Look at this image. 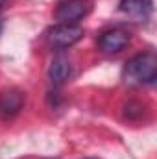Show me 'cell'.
<instances>
[{
  "instance_id": "6da1fadb",
  "label": "cell",
  "mask_w": 157,
  "mask_h": 159,
  "mask_svg": "<svg viewBox=\"0 0 157 159\" xmlns=\"http://www.w3.org/2000/svg\"><path fill=\"white\" fill-rule=\"evenodd\" d=\"M157 78V57L154 52H142L131 57L124 67V81L128 85H150Z\"/></svg>"
},
{
  "instance_id": "7a4b0ae2",
  "label": "cell",
  "mask_w": 157,
  "mask_h": 159,
  "mask_svg": "<svg viewBox=\"0 0 157 159\" xmlns=\"http://www.w3.org/2000/svg\"><path fill=\"white\" fill-rule=\"evenodd\" d=\"M81 37H83V28L78 24H57L46 32V43L54 50L70 48Z\"/></svg>"
},
{
  "instance_id": "3957f363",
  "label": "cell",
  "mask_w": 157,
  "mask_h": 159,
  "mask_svg": "<svg viewBox=\"0 0 157 159\" xmlns=\"http://www.w3.org/2000/svg\"><path fill=\"white\" fill-rule=\"evenodd\" d=\"M91 7V0H65L57 6L56 19L59 24H78V20L89 15Z\"/></svg>"
},
{
  "instance_id": "277c9868",
  "label": "cell",
  "mask_w": 157,
  "mask_h": 159,
  "mask_svg": "<svg viewBox=\"0 0 157 159\" xmlns=\"http://www.w3.org/2000/svg\"><path fill=\"white\" fill-rule=\"evenodd\" d=\"M24 106V93L17 87H7L0 93V117L4 120L13 119Z\"/></svg>"
},
{
  "instance_id": "5b68a950",
  "label": "cell",
  "mask_w": 157,
  "mask_h": 159,
  "mask_svg": "<svg viewBox=\"0 0 157 159\" xmlns=\"http://www.w3.org/2000/svg\"><path fill=\"white\" fill-rule=\"evenodd\" d=\"M128 44H129V35L120 28H113V30L104 32L98 39V48L104 54H118Z\"/></svg>"
},
{
  "instance_id": "8992f818",
  "label": "cell",
  "mask_w": 157,
  "mask_h": 159,
  "mask_svg": "<svg viewBox=\"0 0 157 159\" xmlns=\"http://www.w3.org/2000/svg\"><path fill=\"white\" fill-rule=\"evenodd\" d=\"M120 11L135 22H146L154 11V0H120Z\"/></svg>"
},
{
  "instance_id": "52a82bcc",
  "label": "cell",
  "mask_w": 157,
  "mask_h": 159,
  "mask_svg": "<svg viewBox=\"0 0 157 159\" xmlns=\"http://www.w3.org/2000/svg\"><path fill=\"white\" fill-rule=\"evenodd\" d=\"M70 74H72V63H70L69 56L57 54L52 59L50 67H48V78H50V81L54 85H61V83H65L67 80L70 78Z\"/></svg>"
},
{
  "instance_id": "ba28073f",
  "label": "cell",
  "mask_w": 157,
  "mask_h": 159,
  "mask_svg": "<svg viewBox=\"0 0 157 159\" xmlns=\"http://www.w3.org/2000/svg\"><path fill=\"white\" fill-rule=\"evenodd\" d=\"M6 2H7V0H0V9L4 7V4H6Z\"/></svg>"
},
{
  "instance_id": "9c48e42d",
  "label": "cell",
  "mask_w": 157,
  "mask_h": 159,
  "mask_svg": "<svg viewBox=\"0 0 157 159\" xmlns=\"http://www.w3.org/2000/svg\"><path fill=\"white\" fill-rule=\"evenodd\" d=\"M0 32H2V19H0Z\"/></svg>"
}]
</instances>
